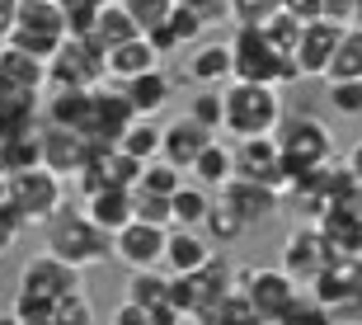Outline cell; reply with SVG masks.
I'll list each match as a JSON object with an SVG mask.
<instances>
[{
  "instance_id": "cell-1",
  "label": "cell",
  "mask_w": 362,
  "mask_h": 325,
  "mask_svg": "<svg viewBox=\"0 0 362 325\" xmlns=\"http://www.w3.org/2000/svg\"><path fill=\"white\" fill-rule=\"evenodd\" d=\"M42 227H47V250L62 255L66 264H76V269H90V264H99V259L113 255V231H104L85 207L62 203Z\"/></svg>"
},
{
  "instance_id": "cell-2",
  "label": "cell",
  "mask_w": 362,
  "mask_h": 325,
  "mask_svg": "<svg viewBox=\"0 0 362 325\" xmlns=\"http://www.w3.org/2000/svg\"><path fill=\"white\" fill-rule=\"evenodd\" d=\"M230 57H235V81H269V85H292V81H301L296 57L278 52V47L269 42V33H264L259 24H235Z\"/></svg>"
},
{
  "instance_id": "cell-3",
  "label": "cell",
  "mask_w": 362,
  "mask_h": 325,
  "mask_svg": "<svg viewBox=\"0 0 362 325\" xmlns=\"http://www.w3.org/2000/svg\"><path fill=\"white\" fill-rule=\"evenodd\" d=\"M221 95H226V132L230 137L278 132V122H282L278 85H269V81H230Z\"/></svg>"
},
{
  "instance_id": "cell-4",
  "label": "cell",
  "mask_w": 362,
  "mask_h": 325,
  "mask_svg": "<svg viewBox=\"0 0 362 325\" xmlns=\"http://www.w3.org/2000/svg\"><path fill=\"white\" fill-rule=\"evenodd\" d=\"M278 147H282L287 179H301L306 170H320V165L334 161V137H329V127H325L320 118H310V113H301V118H292V122H282ZM287 189H292V184H287Z\"/></svg>"
},
{
  "instance_id": "cell-5",
  "label": "cell",
  "mask_w": 362,
  "mask_h": 325,
  "mask_svg": "<svg viewBox=\"0 0 362 325\" xmlns=\"http://www.w3.org/2000/svg\"><path fill=\"white\" fill-rule=\"evenodd\" d=\"M66 38H71L66 33V10H62L57 0H19V24H14V33H10L14 47L52 62L57 47Z\"/></svg>"
},
{
  "instance_id": "cell-6",
  "label": "cell",
  "mask_w": 362,
  "mask_h": 325,
  "mask_svg": "<svg viewBox=\"0 0 362 325\" xmlns=\"http://www.w3.org/2000/svg\"><path fill=\"white\" fill-rule=\"evenodd\" d=\"M47 76H52V85H104L108 81V47L94 33H71L62 47H57V57L47 62Z\"/></svg>"
},
{
  "instance_id": "cell-7",
  "label": "cell",
  "mask_w": 362,
  "mask_h": 325,
  "mask_svg": "<svg viewBox=\"0 0 362 325\" xmlns=\"http://www.w3.org/2000/svg\"><path fill=\"white\" fill-rule=\"evenodd\" d=\"M5 198L19 207V217H24L28 227H33V222H47V217L62 207V175L47 170V165L19 170V175H10V193H5Z\"/></svg>"
},
{
  "instance_id": "cell-8",
  "label": "cell",
  "mask_w": 362,
  "mask_h": 325,
  "mask_svg": "<svg viewBox=\"0 0 362 325\" xmlns=\"http://www.w3.org/2000/svg\"><path fill=\"white\" fill-rule=\"evenodd\" d=\"M245 287H250V297L259 307V321L264 325H287L292 307L301 302V283H296L287 269H250L240 273Z\"/></svg>"
},
{
  "instance_id": "cell-9",
  "label": "cell",
  "mask_w": 362,
  "mask_h": 325,
  "mask_svg": "<svg viewBox=\"0 0 362 325\" xmlns=\"http://www.w3.org/2000/svg\"><path fill=\"white\" fill-rule=\"evenodd\" d=\"M136 118H141V113H136L132 95L122 90V81L108 76L104 85H94V108H90L85 137H94V142H122V132H127Z\"/></svg>"
},
{
  "instance_id": "cell-10",
  "label": "cell",
  "mask_w": 362,
  "mask_h": 325,
  "mask_svg": "<svg viewBox=\"0 0 362 325\" xmlns=\"http://www.w3.org/2000/svg\"><path fill=\"white\" fill-rule=\"evenodd\" d=\"M334 259H339L334 245L325 241V231L315 227V222H310V227H296L292 236H287V245H282V269L292 273L301 287H310Z\"/></svg>"
},
{
  "instance_id": "cell-11",
  "label": "cell",
  "mask_w": 362,
  "mask_h": 325,
  "mask_svg": "<svg viewBox=\"0 0 362 325\" xmlns=\"http://www.w3.org/2000/svg\"><path fill=\"white\" fill-rule=\"evenodd\" d=\"M170 287H175V273L151 264V269H132L127 278V302H141L151 312V325H184L179 307L170 302Z\"/></svg>"
},
{
  "instance_id": "cell-12",
  "label": "cell",
  "mask_w": 362,
  "mask_h": 325,
  "mask_svg": "<svg viewBox=\"0 0 362 325\" xmlns=\"http://www.w3.org/2000/svg\"><path fill=\"white\" fill-rule=\"evenodd\" d=\"M235 175H250V179H264V184H278L287 189V165H282V147L273 132H259V137H235Z\"/></svg>"
},
{
  "instance_id": "cell-13",
  "label": "cell",
  "mask_w": 362,
  "mask_h": 325,
  "mask_svg": "<svg viewBox=\"0 0 362 325\" xmlns=\"http://www.w3.org/2000/svg\"><path fill=\"white\" fill-rule=\"evenodd\" d=\"M71 287H81V269L66 264L62 255H52V250L33 255L24 269H19V292H33V297L57 302L62 292H71Z\"/></svg>"
},
{
  "instance_id": "cell-14",
  "label": "cell",
  "mask_w": 362,
  "mask_h": 325,
  "mask_svg": "<svg viewBox=\"0 0 362 325\" xmlns=\"http://www.w3.org/2000/svg\"><path fill=\"white\" fill-rule=\"evenodd\" d=\"M165 245H170V227H156V222L132 217L113 236V255L122 264H132V269H151V264H165Z\"/></svg>"
},
{
  "instance_id": "cell-15",
  "label": "cell",
  "mask_w": 362,
  "mask_h": 325,
  "mask_svg": "<svg viewBox=\"0 0 362 325\" xmlns=\"http://www.w3.org/2000/svg\"><path fill=\"white\" fill-rule=\"evenodd\" d=\"M240 283V273L226 255H212L202 269H193V321H212L216 325V312H221V297L230 287Z\"/></svg>"
},
{
  "instance_id": "cell-16",
  "label": "cell",
  "mask_w": 362,
  "mask_h": 325,
  "mask_svg": "<svg viewBox=\"0 0 362 325\" xmlns=\"http://www.w3.org/2000/svg\"><path fill=\"white\" fill-rule=\"evenodd\" d=\"M90 147H94V137H85L81 127H62V122L42 127V165L57 170L62 179L81 175V165L90 161Z\"/></svg>"
},
{
  "instance_id": "cell-17",
  "label": "cell",
  "mask_w": 362,
  "mask_h": 325,
  "mask_svg": "<svg viewBox=\"0 0 362 325\" xmlns=\"http://www.w3.org/2000/svg\"><path fill=\"white\" fill-rule=\"evenodd\" d=\"M344 28L349 24H339V19H329V14L310 19V24L301 28V47H296V67H301V76H329V62H334V52H339Z\"/></svg>"
},
{
  "instance_id": "cell-18",
  "label": "cell",
  "mask_w": 362,
  "mask_h": 325,
  "mask_svg": "<svg viewBox=\"0 0 362 325\" xmlns=\"http://www.w3.org/2000/svg\"><path fill=\"white\" fill-rule=\"evenodd\" d=\"M282 193H287V189H278V184H264V179H250V175H230L226 184H221V198H226V203L235 207V212H240L250 227L278 212Z\"/></svg>"
},
{
  "instance_id": "cell-19",
  "label": "cell",
  "mask_w": 362,
  "mask_h": 325,
  "mask_svg": "<svg viewBox=\"0 0 362 325\" xmlns=\"http://www.w3.org/2000/svg\"><path fill=\"white\" fill-rule=\"evenodd\" d=\"M47 81H52V76H47V62H42V57L14 47V42H0V85L24 90V95H38Z\"/></svg>"
},
{
  "instance_id": "cell-20",
  "label": "cell",
  "mask_w": 362,
  "mask_h": 325,
  "mask_svg": "<svg viewBox=\"0 0 362 325\" xmlns=\"http://www.w3.org/2000/svg\"><path fill=\"white\" fill-rule=\"evenodd\" d=\"M315 227L325 231V241L334 245V255H362V217L353 212V203H329L320 217H315Z\"/></svg>"
},
{
  "instance_id": "cell-21",
  "label": "cell",
  "mask_w": 362,
  "mask_h": 325,
  "mask_svg": "<svg viewBox=\"0 0 362 325\" xmlns=\"http://www.w3.org/2000/svg\"><path fill=\"white\" fill-rule=\"evenodd\" d=\"M160 47L146 38V33H136V38L118 42V47H108V76L113 81H132V76H146V71L160 67Z\"/></svg>"
},
{
  "instance_id": "cell-22",
  "label": "cell",
  "mask_w": 362,
  "mask_h": 325,
  "mask_svg": "<svg viewBox=\"0 0 362 325\" xmlns=\"http://www.w3.org/2000/svg\"><path fill=\"white\" fill-rule=\"evenodd\" d=\"M81 207H85V212H90L104 231H113V236H118V231L136 217V203H132V189H127V184H108V189L81 198Z\"/></svg>"
},
{
  "instance_id": "cell-23",
  "label": "cell",
  "mask_w": 362,
  "mask_h": 325,
  "mask_svg": "<svg viewBox=\"0 0 362 325\" xmlns=\"http://www.w3.org/2000/svg\"><path fill=\"white\" fill-rule=\"evenodd\" d=\"M207 142H212V127H202V122L188 113V118H179V122L165 127V151L160 156H170V161L184 165V170H193V161L207 151Z\"/></svg>"
},
{
  "instance_id": "cell-24",
  "label": "cell",
  "mask_w": 362,
  "mask_h": 325,
  "mask_svg": "<svg viewBox=\"0 0 362 325\" xmlns=\"http://www.w3.org/2000/svg\"><path fill=\"white\" fill-rule=\"evenodd\" d=\"M212 259V245L198 236V227H170V245H165V269L170 273H193Z\"/></svg>"
},
{
  "instance_id": "cell-25",
  "label": "cell",
  "mask_w": 362,
  "mask_h": 325,
  "mask_svg": "<svg viewBox=\"0 0 362 325\" xmlns=\"http://www.w3.org/2000/svg\"><path fill=\"white\" fill-rule=\"evenodd\" d=\"M90 108H94V85H57V95L47 99V122H62V127H90Z\"/></svg>"
},
{
  "instance_id": "cell-26",
  "label": "cell",
  "mask_w": 362,
  "mask_h": 325,
  "mask_svg": "<svg viewBox=\"0 0 362 325\" xmlns=\"http://www.w3.org/2000/svg\"><path fill=\"white\" fill-rule=\"evenodd\" d=\"M122 90L132 95V104H136V113H141V118H156V113L170 104V95H175V85H170V76H165L160 67L146 71V76H132V81H122Z\"/></svg>"
},
{
  "instance_id": "cell-27",
  "label": "cell",
  "mask_w": 362,
  "mask_h": 325,
  "mask_svg": "<svg viewBox=\"0 0 362 325\" xmlns=\"http://www.w3.org/2000/svg\"><path fill=\"white\" fill-rule=\"evenodd\" d=\"M188 76L202 85H221V81H235V57H230V42H207L198 52L188 57Z\"/></svg>"
},
{
  "instance_id": "cell-28",
  "label": "cell",
  "mask_w": 362,
  "mask_h": 325,
  "mask_svg": "<svg viewBox=\"0 0 362 325\" xmlns=\"http://www.w3.org/2000/svg\"><path fill=\"white\" fill-rule=\"evenodd\" d=\"M0 165L19 175V170H33L42 165V127H28V132H14V137H0Z\"/></svg>"
},
{
  "instance_id": "cell-29",
  "label": "cell",
  "mask_w": 362,
  "mask_h": 325,
  "mask_svg": "<svg viewBox=\"0 0 362 325\" xmlns=\"http://www.w3.org/2000/svg\"><path fill=\"white\" fill-rule=\"evenodd\" d=\"M38 118V95H24V90H10L0 85V137H14V132H28Z\"/></svg>"
},
{
  "instance_id": "cell-30",
  "label": "cell",
  "mask_w": 362,
  "mask_h": 325,
  "mask_svg": "<svg viewBox=\"0 0 362 325\" xmlns=\"http://www.w3.org/2000/svg\"><path fill=\"white\" fill-rule=\"evenodd\" d=\"M141 28H136L132 10L122 5V0H104V10H99V24H94V38L104 42V47H118V42L136 38Z\"/></svg>"
},
{
  "instance_id": "cell-31",
  "label": "cell",
  "mask_w": 362,
  "mask_h": 325,
  "mask_svg": "<svg viewBox=\"0 0 362 325\" xmlns=\"http://www.w3.org/2000/svg\"><path fill=\"white\" fill-rule=\"evenodd\" d=\"M230 175H235V147L207 142V151L193 161V179H198V184H207V189H221Z\"/></svg>"
},
{
  "instance_id": "cell-32",
  "label": "cell",
  "mask_w": 362,
  "mask_h": 325,
  "mask_svg": "<svg viewBox=\"0 0 362 325\" xmlns=\"http://www.w3.org/2000/svg\"><path fill=\"white\" fill-rule=\"evenodd\" d=\"M329 81H362V24H349L329 62Z\"/></svg>"
},
{
  "instance_id": "cell-33",
  "label": "cell",
  "mask_w": 362,
  "mask_h": 325,
  "mask_svg": "<svg viewBox=\"0 0 362 325\" xmlns=\"http://www.w3.org/2000/svg\"><path fill=\"white\" fill-rule=\"evenodd\" d=\"M207 184H184V189L170 193V203H175V227H202L207 212H212V198H207Z\"/></svg>"
},
{
  "instance_id": "cell-34",
  "label": "cell",
  "mask_w": 362,
  "mask_h": 325,
  "mask_svg": "<svg viewBox=\"0 0 362 325\" xmlns=\"http://www.w3.org/2000/svg\"><path fill=\"white\" fill-rule=\"evenodd\" d=\"M122 151H132L136 161H156L165 151V127H156L151 118H136L127 132H122Z\"/></svg>"
},
{
  "instance_id": "cell-35",
  "label": "cell",
  "mask_w": 362,
  "mask_h": 325,
  "mask_svg": "<svg viewBox=\"0 0 362 325\" xmlns=\"http://www.w3.org/2000/svg\"><path fill=\"white\" fill-rule=\"evenodd\" d=\"M259 28L269 33V42L278 47V52L296 57V47H301V28H306V24H301V19H296L292 10H273V14H269V19H264Z\"/></svg>"
},
{
  "instance_id": "cell-36",
  "label": "cell",
  "mask_w": 362,
  "mask_h": 325,
  "mask_svg": "<svg viewBox=\"0 0 362 325\" xmlns=\"http://www.w3.org/2000/svg\"><path fill=\"white\" fill-rule=\"evenodd\" d=\"M216 325H264L259 321V307L255 297H250V287H245V278L235 287H230L226 297H221V312H216Z\"/></svg>"
},
{
  "instance_id": "cell-37",
  "label": "cell",
  "mask_w": 362,
  "mask_h": 325,
  "mask_svg": "<svg viewBox=\"0 0 362 325\" xmlns=\"http://www.w3.org/2000/svg\"><path fill=\"white\" fill-rule=\"evenodd\" d=\"M202 227L212 231V236H216L221 245H230V241H240L245 231H250V222H245V217L235 212V207H230L226 198H216V203H212V212H207V222H202Z\"/></svg>"
},
{
  "instance_id": "cell-38",
  "label": "cell",
  "mask_w": 362,
  "mask_h": 325,
  "mask_svg": "<svg viewBox=\"0 0 362 325\" xmlns=\"http://www.w3.org/2000/svg\"><path fill=\"white\" fill-rule=\"evenodd\" d=\"M184 165H175L170 156H156V161H146V170H141V189H156V193H175L184 189Z\"/></svg>"
},
{
  "instance_id": "cell-39",
  "label": "cell",
  "mask_w": 362,
  "mask_h": 325,
  "mask_svg": "<svg viewBox=\"0 0 362 325\" xmlns=\"http://www.w3.org/2000/svg\"><path fill=\"white\" fill-rule=\"evenodd\" d=\"M52 316H57V302L33 297V292H19V287H14L10 321H19V325H52Z\"/></svg>"
},
{
  "instance_id": "cell-40",
  "label": "cell",
  "mask_w": 362,
  "mask_h": 325,
  "mask_svg": "<svg viewBox=\"0 0 362 325\" xmlns=\"http://www.w3.org/2000/svg\"><path fill=\"white\" fill-rule=\"evenodd\" d=\"M132 203H136V217L141 222H156V227H175V203L170 193H156V189H132Z\"/></svg>"
},
{
  "instance_id": "cell-41",
  "label": "cell",
  "mask_w": 362,
  "mask_h": 325,
  "mask_svg": "<svg viewBox=\"0 0 362 325\" xmlns=\"http://www.w3.org/2000/svg\"><path fill=\"white\" fill-rule=\"evenodd\" d=\"M90 321H94V302H90V292H85V283L57 297V316H52V325H90Z\"/></svg>"
},
{
  "instance_id": "cell-42",
  "label": "cell",
  "mask_w": 362,
  "mask_h": 325,
  "mask_svg": "<svg viewBox=\"0 0 362 325\" xmlns=\"http://www.w3.org/2000/svg\"><path fill=\"white\" fill-rule=\"evenodd\" d=\"M122 5L132 10V19H136V28H141V33L170 24V14H175V0H122Z\"/></svg>"
},
{
  "instance_id": "cell-43",
  "label": "cell",
  "mask_w": 362,
  "mask_h": 325,
  "mask_svg": "<svg viewBox=\"0 0 362 325\" xmlns=\"http://www.w3.org/2000/svg\"><path fill=\"white\" fill-rule=\"evenodd\" d=\"M188 113H193L202 127L216 132V127H226V95H221V90H202V95L188 104Z\"/></svg>"
},
{
  "instance_id": "cell-44",
  "label": "cell",
  "mask_w": 362,
  "mask_h": 325,
  "mask_svg": "<svg viewBox=\"0 0 362 325\" xmlns=\"http://www.w3.org/2000/svg\"><path fill=\"white\" fill-rule=\"evenodd\" d=\"M62 10H66V33H94L104 0H66Z\"/></svg>"
},
{
  "instance_id": "cell-45",
  "label": "cell",
  "mask_w": 362,
  "mask_h": 325,
  "mask_svg": "<svg viewBox=\"0 0 362 325\" xmlns=\"http://www.w3.org/2000/svg\"><path fill=\"white\" fill-rule=\"evenodd\" d=\"M329 104L349 118H362V81H329Z\"/></svg>"
},
{
  "instance_id": "cell-46",
  "label": "cell",
  "mask_w": 362,
  "mask_h": 325,
  "mask_svg": "<svg viewBox=\"0 0 362 325\" xmlns=\"http://www.w3.org/2000/svg\"><path fill=\"white\" fill-rule=\"evenodd\" d=\"M170 28H175V38L179 42H193L202 33V28H207V19H202L198 10H193V5H184V0H175V14H170Z\"/></svg>"
},
{
  "instance_id": "cell-47",
  "label": "cell",
  "mask_w": 362,
  "mask_h": 325,
  "mask_svg": "<svg viewBox=\"0 0 362 325\" xmlns=\"http://www.w3.org/2000/svg\"><path fill=\"white\" fill-rule=\"evenodd\" d=\"M273 10H282V0H230V24H264Z\"/></svg>"
},
{
  "instance_id": "cell-48",
  "label": "cell",
  "mask_w": 362,
  "mask_h": 325,
  "mask_svg": "<svg viewBox=\"0 0 362 325\" xmlns=\"http://www.w3.org/2000/svg\"><path fill=\"white\" fill-rule=\"evenodd\" d=\"M19 227H28L24 217H19V207L10 203V198H0V255L14 245V236H19Z\"/></svg>"
},
{
  "instance_id": "cell-49",
  "label": "cell",
  "mask_w": 362,
  "mask_h": 325,
  "mask_svg": "<svg viewBox=\"0 0 362 325\" xmlns=\"http://www.w3.org/2000/svg\"><path fill=\"white\" fill-rule=\"evenodd\" d=\"M334 321H362V255H353V297L334 312Z\"/></svg>"
},
{
  "instance_id": "cell-50",
  "label": "cell",
  "mask_w": 362,
  "mask_h": 325,
  "mask_svg": "<svg viewBox=\"0 0 362 325\" xmlns=\"http://www.w3.org/2000/svg\"><path fill=\"white\" fill-rule=\"evenodd\" d=\"M184 5H193V10H198L207 24H221V19H230V0H184Z\"/></svg>"
},
{
  "instance_id": "cell-51",
  "label": "cell",
  "mask_w": 362,
  "mask_h": 325,
  "mask_svg": "<svg viewBox=\"0 0 362 325\" xmlns=\"http://www.w3.org/2000/svg\"><path fill=\"white\" fill-rule=\"evenodd\" d=\"M113 321H118V325H151V312L141 307V302H127V297H122V307L113 312Z\"/></svg>"
},
{
  "instance_id": "cell-52",
  "label": "cell",
  "mask_w": 362,
  "mask_h": 325,
  "mask_svg": "<svg viewBox=\"0 0 362 325\" xmlns=\"http://www.w3.org/2000/svg\"><path fill=\"white\" fill-rule=\"evenodd\" d=\"M282 10H292L301 24H310V19H320V14H325V0H282Z\"/></svg>"
},
{
  "instance_id": "cell-53",
  "label": "cell",
  "mask_w": 362,
  "mask_h": 325,
  "mask_svg": "<svg viewBox=\"0 0 362 325\" xmlns=\"http://www.w3.org/2000/svg\"><path fill=\"white\" fill-rule=\"evenodd\" d=\"M362 10V0H325V14L329 19H339V24H353Z\"/></svg>"
},
{
  "instance_id": "cell-54",
  "label": "cell",
  "mask_w": 362,
  "mask_h": 325,
  "mask_svg": "<svg viewBox=\"0 0 362 325\" xmlns=\"http://www.w3.org/2000/svg\"><path fill=\"white\" fill-rule=\"evenodd\" d=\"M14 24H19V0H0V42H10Z\"/></svg>"
},
{
  "instance_id": "cell-55",
  "label": "cell",
  "mask_w": 362,
  "mask_h": 325,
  "mask_svg": "<svg viewBox=\"0 0 362 325\" xmlns=\"http://www.w3.org/2000/svg\"><path fill=\"white\" fill-rule=\"evenodd\" d=\"M344 161H349V170L358 175V184H362V142H358V147L349 151V156H344Z\"/></svg>"
},
{
  "instance_id": "cell-56",
  "label": "cell",
  "mask_w": 362,
  "mask_h": 325,
  "mask_svg": "<svg viewBox=\"0 0 362 325\" xmlns=\"http://www.w3.org/2000/svg\"><path fill=\"white\" fill-rule=\"evenodd\" d=\"M353 212L362 217V184H358V193H353Z\"/></svg>"
},
{
  "instance_id": "cell-57",
  "label": "cell",
  "mask_w": 362,
  "mask_h": 325,
  "mask_svg": "<svg viewBox=\"0 0 362 325\" xmlns=\"http://www.w3.org/2000/svg\"><path fill=\"white\" fill-rule=\"evenodd\" d=\"M57 5H66V0H57Z\"/></svg>"
}]
</instances>
